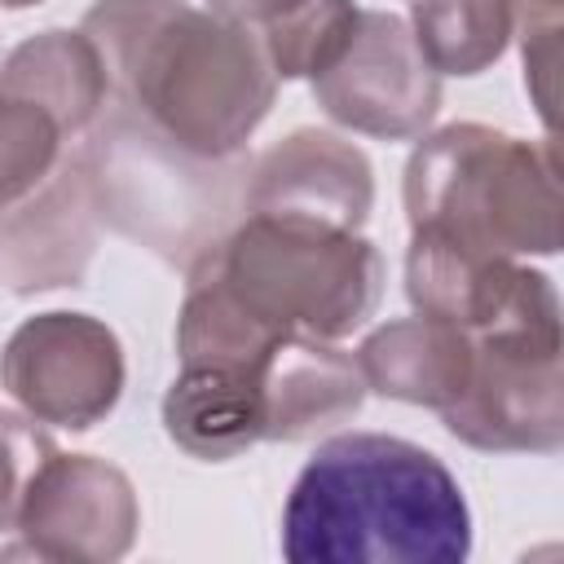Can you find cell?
Instances as JSON below:
<instances>
[{
  "label": "cell",
  "mask_w": 564,
  "mask_h": 564,
  "mask_svg": "<svg viewBox=\"0 0 564 564\" xmlns=\"http://www.w3.org/2000/svg\"><path fill=\"white\" fill-rule=\"evenodd\" d=\"M79 31L106 66L110 101L207 159L247 154L282 84L251 26L185 0H93Z\"/></svg>",
  "instance_id": "6da1fadb"
},
{
  "label": "cell",
  "mask_w": 564,
  "mask_h": 564,
  "mask_svg": "<svg viewBox=\"0 0 564 564\" xmlns=\"http://www.w3.org/2000/svg\"><path fill=\"white\" fill-rule=\"evenodd\" d=\"M291 564H463L471 507L454 471L388 432L326 436L282 507Z\"/></svg>",
  "instance_id": "7a4b0ae2"
},
{
  "label": "cell",
  "mask_w": 564,
  "mask_h": 564,
  "mask_svg": "<svg viewBox=\"0 0 564 564\" xmlns=\"http://www.w3.org/2000/svg\"><path fill=\"white\" fill-rule=\"evenodd\" d=\"M75 154L97 220L181 273L242 220L247 154H194L119 101L101 106Z\"/></svg>",
  "instance_id": "3957f363"
},
{
  "label": "cell",
  "mask_w": 564,
  "mask_h": 564,
  "mask_svg": "<svg viewBox=\"0 0 564 564\" xmlns=\"http://www.w3.org/2000/svg\"><path fill=\"white\" fill-rule=\"evenodd\" d=\"M401 198L410 229L432 225L485 256L560 251L555 137L524 141L489 123H449L414 145Z\"/></svg>",
  "instance_id": "277c9868"
},
{
  "label": "cell",
  "mask_w": 564,
  "mask_h": 564,
  "mask_svg": "<svg viewBox=\"0 0 564 564\" xmlns=\"http://www.w3.org/2000/svg\"><path fill=\"white\" fill-rule=\"evenodd\" d=\"M207 264L242 308L282 335L344 339L379 308L383 256L361 229L247 212Z\"/></svg>",
  "instance_id": "5b68a950"
},
{
  "label": "cell",
  "mask_w": 564,
  "mask_h": 564,
  "mask_svg": "<svg viewBox=\"0 0 564 564\" xmlns=\"http://www.w3.org/2000/svg\"><path fill=\"white\" fill-rule=\"evenodd\" d=\"M467 388L441 410L454 441L485 454H555L564 445V330H485Z\"/></svg>",
  "instance_id": "8992f818"
},
{
  "label": "cell",
  "mask_w": 564,
  "mask_h": 564,
  "mask_svg": "<svg viewBox=\"0 0 564 564\" xmlns=\"http://www.w3.org/2000/svg\"><path fill=\"white\" fill-rule=\"evenodd\" d=\"M123 379V344L93 313H35L0 348V388L35 423L88 432L119 405Z\"/></svg>",
  "instance_id": "52a82bcc"
},
{
  "label": "cell",
  "mask_w": 564,
  "mask_h": 564,
  "mask_svg": "<svg viewBox=\"0 0 564 564\" xmlns=\"http://www.w3.org/2000/svg\"><path fill=\"white\" fill-rule=\"evenodd\" d=\"M308 84L326 119L375 141H414L441 110V75L419 53L410 22L388 9H361L348 48Z\"/></svg>",
  "instance_id": "ba28073f"
},
{
  "label": "cell",
  "mask_w": 564,
  "mask_h": 564,
  "mask_svg": "<svg viewBox=\"0 0 564 564\" xmlns=\"http://www.w3.org/2000/svg\"><path fill=\"white\" fill-rule=\"evenodd\" d=\"M141 529V502L123 467L97 454H53L18 511V546L4 555L66 560V564H115L132 551Z\"/></svg>",
  "instance_id": "9c48e42d"
},
{
  "label": "cell",
  "mask_w": 564,
  "mask_h": 564,
  "mask_svg": "<svg viewBox=\"0 0 564 564\" xmlns=\"http://www.w3.org/2000/svg\"><path fill=\"white\" fill-rule=\"evenodd\" d=\"M97 225L79 154L66 150L22 203L0 212V286L13 295L79 286L97 251Z\"/></svg>",
  "instance_id": "30bf717a"
},
{
  "label": "cell",
  "mask_w": 564,
  "mask_h": 564,
  "mask_svg": "<svg viewBox=\"0 0 564 564\" xmlns=\"http://www.w3.org/2000/svg\"><path fill=\"white\" fill-rule=\"evenodd\" d=\"M375 207V172L370 159L326 132V128H295L264 154L247 163V194L242 216H295L335 229H361Z\"/></svg>",
  "instance_id": "8fae6325"
},
{
  "label": "cell",
  "mask_w": 564,
  "mask_h": 564,
  "mask_svg": "<svg viewBox=\"0 0 564 564\" xmlns=\"http://www.w3.org/2000/svg\"><path fill=\"white\" fill-rule=\"evenodd\" d=\"M264 441H308L348 423L366 401L357 357L335 339L286 335L260 366Z\"/></svg>",
  "instance_id": "7c38bea8"
},
{
  "label": "cell",
  "mask_w": 564,
  "mask_h": 564,
  "mask_svg": "<svg viewBox=\"0 0 564 564\" xmlns=\"http://www.w3.org/2000/svg\"><path fill=\"white\" fill-rule=\"evenodd\" d=\"M352 357L366 379V392H379L405 405L445 410L467 388L471 339L441 317L414 313V317L375 326Z\"/></svg>",
  "instance_id": "4fadbf2b"
},
{
  "label": "cell",
  "mask_w": 564,
  "mask_h": 564,
  "mask_svg": "<svg viewBox=\"0 0 564 564\" xmlns=\"http://www.w3.org/2000/svg\"><path fill=\"white\" fill-rule=\"evenodd\" d=\"M264 366V361H260ZM256 370L181 366L163 392V432L203 463H229L264 441V392Z\"/></svg>",
  "instance_id": "5bb4252c"
},
{
  "label": "cell",
  "mask_w": 564,
  "mask_h": 564,
  "mask_svg": "<svg viewBox=\"0 0 564 564\" xmlns=\"http://www.w3.org/2000/svg\"><path fill=\"white\" fill-rule=\"evenodd\" d=\"M0 97L26 101L57 119L66 137H79L101 106L110 101L106 66L93 48V40L75 26H48L40 35H26L0 66Z\"/></svg>",
  "instance_id": "9a60e30c"
},
{
  "label": "cell",
  "mask_w": 564,
  "mask_h": 564,
  "mask_svg": "<svg viewBox=\"0 0 564 564\" xmlns=\"http://www.w3.org/2000/svg\"><path fill=\"white\" fill-rule=\"evenodd\" d=\"M405 22L436 75H480L516 35L511 0H410Z\"/></svg>",
  "instance_id": "2e32d148"
},
{
  "label": "cell",
  "mask_w": 564,
  "mask_h": 564,
  "mask_svg": "<svg viewBox=\"0 0 564 564\" xmlns=\"http://www.w3.org/2000/svg\"><path fill=\"white\" fill-rule=\"evenodd\" d=\"M357 22V0H300L256 35L278 79H317L348 48Z\"/></svg>",
  "instance_id": "e0dca14e"
},
{
  "label": "cell",
  "mask_w": 564,
  "mask_h": 564,
  "mask_svg": "<svg viewBox=\"0 0 564 564\" xmlns=\"http://www.w3.org/2000/svg\"><path fill=\"white\" fill-rule=\"evenodd\" d=\"M66 154V132L57 119L26 101L0 97V212L22 203Z\"/></svg>",
  "instance_id": "ac0fdd59"
},
{
  "label": "cell",
  "mask_w": 564,
  "mask_h": 564,
  "mask_svg": "<svg viewBox=\"0 0 564 564\" xmlns=\"http://www.w3.org/2000/svg\"><path fill=\"white\" fill-rule=\"evenodd\" d=\"M53 454H57V445L35 419L0 410V533H13L22 498L35 480V471Z\"/></svg>",
  "instance_id": "d6986e66"
},
{
  "label": "cell",
  "mask_w": 564,
  "mask_h": 564,
  "mask_svg": "<svg viewBox=\"0 0 564 564\" xmlns=\"http://www.w3.org/2000/svg\"><path fill=\"white\" fill-rule=\"evenodd\" d=\"M291 4H300V0H207V13L260 31V26H269L273 18H282Z\"/></svg>",
  "instance_id": "ffe728a7"
},
{
  "label": "cell",
  "mask_w": 564,
  "mask_h": 564,
  "mask_svg": "<svg viewBox=\"0 0 564 564\" xmlns=\"http://www.w3.org/2000/svg\"><path fill=\"white\" fill-rule=\"evenodd\" d=\"M560 9H564V0H511L516 26H524V22H560Z\"/></svg>",
  "instance_id": "44dd1931"
},
{
  "label": "cell",
  "mask_w": 564,
  "mask_h": 564,
  "mask_svg": "<svg viewBox=\"0 0 564 564\" xmlns=\"http://www.w3.org/2000/svg\"><path fill=\"white\" fill-rule=\"evenodd\" d=\"M31 4H44V0H0V9H31Z\"/></svg>",
  "instance_id": "7402d4cb"
}]
</instances>
